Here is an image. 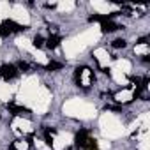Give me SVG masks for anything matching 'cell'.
I'll use <instances>...</instances> for the list:
<instances>
[{"mask_svg": "<svg viewBox=\"0 0 150 150\" xmlns=\"http://www.w3.org/2000/svg\"><path fill=\"white\" fill-rule=\"evenodd\" d=\"M16 69H18V71H23V72H27V71L30 69V65H28L27 62H23V60H20V62H18V65H16Z\"/></svg>", "mask_w": 150, "mask_h": 150, "instance_id": "cell-12", "label": "cell"}, {"mask_svg": "<svg viewBox=\"0 0 150 150\" xmlns=\"http://www.w3.org/2000/svg\"><path fill=\"white\" fill-rule=\"evenodd\" d=\"M60 41H62L60 35H50L48 41H46V46H48L50 50H57V48L60 46Z\"/></svg>", "mask_w": 150, "mask_h": 150, "instance_id": "cell-7", "label": "cell"}, {"mask_svg": "<svg viewBox=\"0 0 150 150\" xmlns=\"http://www.w3.org/2000/svg\"><path fill=\"white\" fill-rule=\"evenodd\" d=\"M83 148H87V150H97V139H94V138H88Z\"/></svg>", "mask_w": 150, "mask_h": 150, "instance_id": "cell-10", "label": "cell"}, {"mask_svg": "<svg viewBox=\"0 0 150 150\" xmlns=\"http://www.w3.org/2000/svg\"><path fill=\"white\" fill-rule=\"evenodd\" d=\"M64 67V64H60V62H55V60H51V62H48L46 64V71H58V69H62Z\"/></svg>", "mask_w": 150, "mask_h": 150, "instance_id": "cell-8", "label": "cell"}, {"mask_svg": "<svg viewBox=\"0 0 150 150\" xmlns=\"http://www.w3.org/2000/svg\"><path fill=\"white\" fill-rule=\"evenodd\" d=\"M136 44H146V37H139Z\"/></svg>", "mask_w": 150, "mask_h": 150, "instance_id": "cell-14", "label": "cell"}, {"mask_svg": "<svg viewBox=\"0 0 150 150\" xmlns=\"http://www.w3.org/2000/svg\"><path fill=\"white\" fill-rule=\"evenodd\" d=\"M143 62L148 64V62H150V57H148V55H143Z\"/></svg>", "mask_w": 150, "mask_h": 150, "instance_id": "cell-15", "label": "cell"}, {"mask_svg": "<svg viewBox=\"0 0 150 150\" xmlns=\"http://www.w3.org/2000/svg\"><path fill=\"white\" fill-rule=\"evenodd\" d=\"M44 141H46V145H53V139H51V134H48V132H44Z\"/></svg>", "mask_w": 150, "mask_h": 150, "instance_id": "cell-13", "label": "cell"}, {"mask_svg": "<svg viewBox=\"0 0 150 150\" xmlns=\"http://www.w3.org/2000/svg\"><path fill=\"white\" fill-rule=\"evenodd\" d=\"M27 28H28L27 25H18L13 20H4L2 25H0V37H7L14 32H25Z\"/></svg>", "mask_w": 150, "mask_h": 150, "instance_id": "cell-2", "label": "cell"}, {"mask_svg": "<svg viewBox=\"0 0 150 150\" xmlns=\"http://www.w3.org/2000/svg\"><path fill=\"white\" fill-rule=\"evenodd\" d=\"M74 80H76V83L80 87L87 88V87H90L96 81V74H94V71L90 67L81 65V67H76V71H74Z\"/></svg>", "mask_w": 150, "mask_h": 150, "instance_id": "cell-1", "label": "cell"}, {"mask_svg": "<svg viewBox=\"0 0 150 150\" xmlns=\"http://www.w3.org/2000/svg\"><path fill=\"white\" fill-rule=\"evenodd\" d=\"M28 146H30L28 139H27V141H23V139H16V141L11 143L9 150H28Z\"/></svg>", "mask_w": 150, "mask_h": 150, "instance_id": "cell-6", "label": "cell"}, {"mask_svg": "<svg viewBox=\"0 0 150 150\" xmlns=\"http://www.w3.org/2000/svg\"><path fill=\"white\" fill-rule=\"evenodd\" d=\"M88 138H90V136H88V131H87V129H80V131L76 132V138H74V143H76V146H78V148H83Z\"/></svg>", "mask_w": 150, "mask_h": 150, "instance_id": "cell-4", "label": "cell"}, {"mask_svg": "<svg viewBox=\"0 0 150 150\" xmlns=\"http://www.w3.org/2000/svg\"><path fill=\"white\" fill-rule=\"evenodd\" d=\"M111 46H113L115 50H122V48H125V46H127V41H125V39H122V37H118V39H115V41L111 42Z\"/></svg>", "mask_w": 150, "mask_h": 150, "instance_id": "cell-9", "label": "cell"}, {"mask_svg": "<svg viewBox=\"0 0 150 150\" xmlns=\"http://www.w3.org/2000/svg\"><path fill=\"white\" fill-rule=\"evenodd\" d=\"M44 42H46V41H44L42 35H35V37H34V46H35V48H42Z\"/></svg>", "mask_w": 150, "mask_h": 150, "instance_id": "cell-11", "label": "cell"}, {"mask_svg": "<svg viewBox=\"0 0 150 150\" xmlns=\"http://www.w3.org/2000/svg\"><path fill=\"white\" fill-rule=\"evenodd\" d=\"M18 69H16V65L14 64H4L2 67H0V78H4L6 81H9V80H14L16 76H18Z\"/></svg>", "mask_w": 150, "mask_h": 150, "instance_id": "cell-3", "label": "cell"}, {"mask_svg": "<svg viewBox=\"0 0 150 150\" xmlns=\"http://www.w3.org/2000/svg\"><path fill=\"white\" fill-rule=\"evenodd\" d=\"M7 110L13 113V115H16V117H20V115H27V113H30V110L28 108H23V106H18V104H14V103H9L7 104Z\"/></svg>", "mask_w": 150, "mask_h": 150, "instance_id": "cell-5", "label": "cell"}, {"mask_svg": "<svg viewBox=\"0 0 150 150\" xmlns=\"http://www.w3.org/2000/svg\"><path fill=\"white\" fill-rule=\"evenodd\" d=\"M46 7H48V9H55V7H57V4H46Z\"/></svg>", "mask_w": 150, "mask_h": 150, "instance_id": "cell-16", "label": "cell"}]
</instances>
